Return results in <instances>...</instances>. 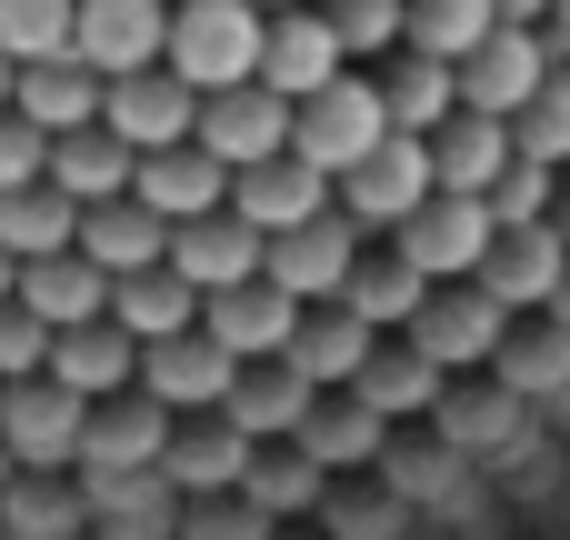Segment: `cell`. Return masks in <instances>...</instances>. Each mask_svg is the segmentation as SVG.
Listing matches in <instances>:
<instances>
[{"label": "cell", "instance_id": "6da1fadb", "mask_svg": "<svg viewBox=\"0 0 570 540\" xmlns=\"http://www.w3.org/2000/svg\"><path fill=\"white\" fill-rule=\"evenodd\" d=\"M261 60H271V20H261L250 0H180V20H170V70H180L200 100L250 90Z\"/></svg>", "mask_w": 570, "mask_h": 540}, {"label": "cell", "instance_id": "7a4b0ae2", "mask_svg": "<svg viewBox=\"0 0 570 540\" xmlns=\"http://www.w3.org/2000/svg\"><path fill=\"white\" fill-rule=\"evenodd\" d=\"M401 130H391V100H381V80L371 70H351V80H331L321 100H301V160L311 170H331V180H351L361 160H381Z\"/></svg>", "mask_w": 570, "mask_h": 540}, {"label": "cell", "instance_id": "3957f363", "mask_svg": "<svg viewBox=\"0 0 570 540\" xmlns=\"http://www.w3.org/2000/svg\"><path fill=\"white\" fill-rule=\"evenodd\" d=\"M0 441H10L20 471H80V451H90V401L60 391L50 371H40V381H10V391H0Z\"/></svg>", "mask_w": 570, "mask_h": 540}, {"label": "cell", "instance_id": "277c9868", "mask_svg": "<svg viewBox=\"0 0 570 540\" xmlns=\"http://www.w3.org/2000/svg\"><path fill=\"white\" fill-rule=\"evenodd\" d=\"M431 291H451V281H481L491 271V251H501V220H491V200H461V190H441L401 240H391Z\"/></svg>", "mask_w": 570, "mask_h": 540}, {"label": "cell", "instance_id": "5b68a950", "mask_svg": "<svg viewBox=\"0 0 570 540\" xmlns=\"http://www.w3.org/2000/svg\"><path fill=\"white\" fill-rule=\"evenodd\" d=\"M511 331H521V321H511V311H501L481 281H451V291H431V311L411 321V341H421V351H431L451 381H481V371L511 351Z\"/></svg>", "mask_w": 570, "mask_h": 540}, {"label": "cell", "instance_id": "8992f818", "mask_svg": "<svg viewBox=\"0 0 570 540\" xmlns=\"http://www.w3.org/2000/svg\"><path fill=\"white\" fill-rule=\"evenodd\" d=\"M431 200H441V160H431V140H391L381 160H361V170L341 180V210H351L361 230H381V240H401Z\"/></svg>", "mask_w": 570, "mask_h": 540}, {"label": "cell", "instance_id": "52a82bcc", "mask_svg": "<svg viewBox=\"0 0 570 540\" xmlns=\"http://www.w3.org/2000/svg\"><path fill=\"white\" fill-rule=\"evenodd\" d=\"M381 481H391V501H411L421 521H481L501 491L441 441V431H421V441H391V461H381Z\"/></svg>", "mask_w": 570, "mask_h": 540}, {"label": "cell", "instance_id": "ba28073f", "mask_svg": "<svg viewBox=\"0 0 570 540\" xmlns=\"http://www.w3.org/2000/svg\"><path fill=\"white\" fill-rule=\"evenodd\" d=\"M291 140H301V100H281L271 80H250V90H220V100H200V150H210V160H230V170L291 160Z\"/></svg>", "mask_w": 570, "mask_h": 540}, {"label": "cell", "instance_id": "9c48e42d", "mask_svg": "<svg viewBox=\"0 0 570 540\" xmlns=\"http://www.w3.org/2000/svg\"><path fill=\"white\" fill-rule=\"evenodd\" d=\"M361 251H371V230L351 220V210H321L311 230H291V240H271V281L301 301V311H331L341 291H351V271H361Z\"/></svg>", "mask_w": 570, "mask_h": 540}, {"label": "cell", "instance_id": "30bf717a", "mask_svg": "<svg viewBox=\"0 0 570 540\" xmlns=\"http://www.w3.org/2000/svg\"><path fill=\"white\" fill-rule=\"evenodd\" d=\"M240 371H250V361H230V351H220L210 331H190V341H160V351H140V391H150L160 411H180V421H210V411H230Z\"/></svg>", "mask_w": 570, "mask_h": 540}, {"label": "cell", "instance_id": "8fae6325", "mask_svg": "<svg viewBox=\"0 0 570 540\" xmlns=\"http://www.w3.org/2000/svg\"><path fill=\"white\" fill-rule=\"evenodd\" d=\"M170 441H180V411H160L150 391H130V401H100V411H90L80 481H140V471H160V461H170Z\"/></svg>", "mask_w": 570, "mask_h": 540}, {"label": "cell", "instance_id": "7c38bea8", "mask_svg": "<svg viewBox=\"0 0 570 540\" xmlns=\"http://www.w3.org/2000/svg\"><path fill=\"white\" fill-rule=\"evenodd\" d=\"M261 451H271V441H250L230 411H210V421H180V441H170L160 481H170L180 501H230V491H250Z\"/></svg>", "mask_w": 570, "mask_h": 540}, {"label": "cell", "instance_id": "4fadbf2b", "mask_svg": "<svg viewBox=\"0 0 570 540\" xmlns=\"http://www.w3.org/2000/svg\"><path fill=\"white\" fill-rule=\"evenodd\" d=\"M140 160L150 150H180V140H200V90L160 60V70H130V80H110V110H100Z\"/></svg>", "mask_w": 570, "mask_h": 540}, {"label": "cell", "instance_id": "5bb4252c", "mask_svg": "<svg viewBox=\"0 0 570 540\" xmlns=\"http://www.w3.org/2000/svg\"><path fill=\"white\" fill-rule=\"evenodd\" d=\"M170 0H80V60L100 80H130V70H160L170 60Z\"/></svg>", "mask_w": 570, "mask_h": 540}, {"label": "cell", "instance_id": "9a60e30c", "mask_svg": "<svg viewBox=\"0 0 570 540\" xmlns=\"http://www.w3.org/2000/svg\"><path fill=\"white\" fill-rule=\"evenodd\" d=\"M230 210H240L261 240H291V230H311L321 210H341V180H331V170H311V160L291 150V160H261V170H240Z\"/></svg>", "mask_w": 570, "mask_h": 540}, {"label": "cell", "instance_id": "2e32d148", "mask_svg": "<svg viewBox=\"0 0 570 540\" xmlns=\"http://www.w3.org/2000/svg\"><path fill=\"white\" fill-rule=\"evenodd\" d=\"M170 271H180L200 301H220V291H240V281H271V240H261L240 210H210V220L170 230Z\"/></svg>", "mask_w": 570, "mask_h": 540}, {"label": "cell", "instance_id": "e0dca14e", "mask_svg": "<svg viewBox=\"0 0 570 540\" xmlns=\"http://www.w3.org/2000/svg\"><path fill=\"white\" fill-rule=\"evenodd\" d=\"M561 80V60H551V40L541 30H501L471 70H461V110H491V120H521L541 90Z\"/></svg>", "mask_w": 570, "mask_h": 540}, {"label": "cell", "instance_id": "ac0fdd59", "mask_svg": "<svg viewBox=\"0 0 570 540\" xmlns=\"http://www.w3.org/2000/svg\"><path fill=\"white\" fill-rule=\"evenodd\" d=\"M301 321H311V311H301L281 281H240V291H220V301L200 311V331H210L230 361H291Z\"/></svg>", "mask_w": 570, "mask_h": 540}, {"label": "cell", "instance_id": "d6986e66", "mask_svg": "<svg viewBox=\"0 0 570 540\" xmlns=\"http://www.w3.org/2000/svg\"><path fill=\"white\" fill-rule=\"evenodd\" d=\"M561 281H570V240L561 230H501V251H491V271H481V291H491L511 321H551V311H561Z\"/></svg>", "mask_w": 570, "mask_h": 540}, {"label": "cell", "instance_id": "ffe728a7", "mask_svg": "<svg viewBox=\"0 0 570 540\" xmlns=\"http://www.w3.org/2000/svg\"><path fill=\"white\" fill-rule=\"evenodd\" d=\"M230 190H240V170H230V160H210L200 140H180V150H150V160H140V190H130V200H150L170 230H190V220L230 210Z\"/></svg>", "mask_w": 570, "mask_h": 540}, {"label": "cell", "instance_id": "44dd1931", "mask_svg": "<svg viewBox=\"0 0 570 540\" xmlns=\"http://www.w3.org/2000/svg\"><path fill=\"white\" fill-rule=\"evenodd\" d=\"M261 80H271L281 100H321L331 80H351V50H341L331 10H281V20H271V60H261Z\"/></svg>", "mask_w": 570, "mask_h": 540}, {"label": "cell", "instance_id": "7402d4cb", "mask_svg": "<svg viewBox=\"0 0 570 540\" xmlns=\"http://www.w3.org/2000/svg\"><path fill=\"white\" fill-rule=\"evenodd\" d=\"M100 110H110V80L70 50V60H30L20 70V120L30 130H50V140H70V130H100Z\"/></svg>", "mask_w": 570, "mask_h": 540}, {"label": "cell", "instance_id": "603a6c76", "mask_svg": "<svg viewBox=\"0 0 570 540\" xmlns=\"http://www.w3.org/2000/svg\"><path fill=\"white\" fill-rule=\"evenodd\" d=\"M110 301H120V281H110L100 261H80V251L20 271V311L50 321V331H90V321H110Z\"/></svg>", "mask_w": 570, "mask_h": 540}, {"label": "cell", "instance_id": "cb8c5ba5", "mask_svg": "<svg viewBox=\"0 0 570 540\" xmlns=\"http://www.w3.org/2000/svg\"><path fill=\"white\" fill-rule=\"evenodd\" d=\"M50 381H60V391H80L90 411H100V401H130V391H140V341H130L120 321L60 331V351H50Z\"/></svg>", "mask_w": 570, "mask_h": 540}, {"label": "cell", "instance_id": "d4e9b609", "mask_svg": "<svg viewBox=\"0 0 570 540\" xmlns=\"http://www.w3.org/2000/svg\"><path fill=\"white\" fill-rule=\"evenodd\" d=\"M351 391H361L381 421H441V401H451V371H441V361H431V351L401 331V341H381V351H371V371H361Z\"/></svg>", "mask_w": 570, "mask_h": 540}, {"label": "cell", "instance_id": "484cf974", "mask_svg": "<svg viewBox=\"0 0 570 540\" xmlns=\"http://www.w3.org/2000/svg\"><path fill=\"white\" fill-rule=\"evenodd\" d=\"M381 100H391V130L401 140H441L461 120V70L431 60V50H401V60H381Z\"/></svg>", "mask_w": 570, "mask_h": 540}, {"label": "cell", "instance_id": "4316f807", "mask_svg": "<svg viewBox=\"0 0 570 540\" xmlns=\"http://www.w3.org/2000/svg\"><path fill=\"white\" fill-rule=\"evenodd\" d=\"M50 180L80 200V210H110V200H130L140 190V150L100 120V130H70V140H50Z\"/></svg>", "mask_w": 570, "mask_h": 540}, {"label": "cell", "instance_id": "83f0119b", "mask_svg": "<svg viewBox=\"0 0 570 540\" xmlns=\"http://www.w3.org/2000/svg\"><path fill=\"white\" fill-rule=\"evenodd\" d=\"M80 261H100L110 281H140V271H170V220L150 200H110L80 220Z\"/></svg>", "mask_w": 570, "mask_h": 540}, {"label": "cell", "instance_id": "f1b7e54d", "mask_svg": "<svg viewBox=\"0 0 570 540\" xmlns=\"http://www.w3.org/2000/svg\"><path fill=\"white\" fill-rule=\"evenodd\" d=\"M431 160H441V190H461V200H491V190H501V170L521 160V140H511V120H491V110H461V120L431 140Z\"/></svg>", "mask_w": 570, "mask_h": 540}, {"label": "cell", "instance_id": "f546056e", "mask_svg": "<svg viewBox=\"0 0 570 540\" xmlns=\"http://www.w3.org/2000/svg\"><path fill=\"white\" fill-rule=\"evenodd\" d=\"M371 351H381V331H371L361 311H341V301H331V311H311V321H301L291 371H301L311 391H351V381L371 371Z\"/></svg>", "mask_w": 570, "mask_h": 540}, {"label": "cell", "instance_id": "4dcf8cb0", "mask_svg": "<svg viewBox=\"0 0 570 540\" xmlns=\"http://www.w3.org/2000/svg\"><path fill=\"white\" fill-rule=\"evenodd\" d=\"M321 401H331V391H311L291 361H250V371H240V391H230V421H240L250 441H301Z\"/></svg>", "mask_w": 570, "mask_h": 540}, {"label": "cell", "instance_id": "1f68e13d", "mask_svg": "<svg viewBox=\"0 0 570 540\" xmlns=\"http://www.w3.org/2000/svg\"><path fill=\"white\" fill-rule=\"evenodd\" d=\"M301 451H311V461H321L331 481H341V471H381V461H391V421H381V411H371L361 391H331V401L311 411Z\"/></svg>", "mask_w": 570, "mask_h": 540}, {"label": "cell", "instance_id": "d6a6232c", "mask_svg": "<svg viewBox=\"0 0 570 540\" xmlns=\"http://www.w3.org/2000/svg\"><path fill=\"white\" fill-rule=\"evenodd\" d=\"M190 521V501L160 481V471H140V481H90V540H180Z\"/></svg>", "mask_w": 570, "mask_h": 540}, {"label": "cell", "instance_id": "836d02e7", "mask_svg": "<svg viewBox=\"0 0 570 540\" xmlns=\"http://www.w3.org/2000/svg\"><path fill=\"white\" fill-rule=\"evenodd\" d=\"M80 220H90V210H80L60 180L10 190V200H0V251H10L20 271H30V261H60V251H80Z\"/></svg>", "mask_w": 570, "mask_h": 540}, {"label": "cell", "instance_id": "e575fe53", "mask_svg": "<svg viewBox=\"0 0 570 540\" xmlns=\"http://www.w3.org/2000/svg\"><path fill=\"white\" fill-rule=\"evenodd\" d=\"M0 521L20 540H90V481L80 471H20L10 501H0Z\"/></svg>", "mask_w": 570, "mask_h": 540}, {"label": "cell", "instance_id": "d590c367", "mask_svg": "<svg viewBox=\"0 0 570 540\" xmlns=\"http://www.w3.org/2000/svg\"><path fill=\"white\" fill-rule=\"evenodd\" d=\"M341 311H361L381 341H401V331L431 311V281H421L401 251H361V271H351V291H341Z\"/></svg>", "mask_w": 570, "mask_h": 540}, {"label": "cell", "instance_id": "8d00e7d4", "mask_svg": "<svg viewBox=\"0 0 570 540\" xmlns=\"http://www.w3.org/2000/svg\"><path fill=\"white\" fill-rule=\"evenodd\" d=\"M200 311H210V301H200L180 271H140V281H120V301H110V321H120L140 351H160V341H190V331H200Z\"/></svg>", "mask_w": 570, "mask_h": 540}, {"label": "cell", "instance_id": "74e56055", "mask_svg": "<svg viewBox=\"0 0 570 540\" xmlns=\"http://www.w3.org/2000/svg\"><path fill=\"white\" fill-rule=\"evenodd\" d=\"M491 381L521 391L531 411H561V401H570V331H561V321H521L511 351L491 361Z\"/></svg>", "mask_w": 570, "mask_h": 540}, {"label": "cell", "instance_id": "f35d334b", "mask_svg": "<svg viewBox=\"0 0 570 540\" xmlns=\"http://www.w3.org/2000/svg\"><path fill=\"white\" fill-rule=\"evenodd\" d=\"M240 501H261V511H271L281 531H291V521H321V511H331V471H321V461H311L301 441H271Z\"/></svg>", "mask_w": 570, "mask_h": 540}, {"label": "cell", "instance_id": "ab89813d", "mask_svg": "<svg viewBox=\"0 0 570 540\" xmlns=\"http://www.w3.org/2000/svg\"><path fill=\"white\" fill-rule=\"evenodd\" d=\"M491 40H501V0H411V50L471 70Z\"/></svg>", "mask_w": 570, "mask_h": 540}, {"label": "cell", "instance_id": "60d3db41", "mask_svg": "<svg viewBox=\"0 0 570 540\" xmlns=\"http://www.w3.org/2000/svg\"><path fill=\"white\" fill-rule=\"evenodd\" d=\"M0 50L30 60H70L80 50V0H0Z\"/></svg>", "mask_w": 570, "mask_h": 540}, {"label": "cell", "instance_id": "b9f144b4", "mask_svg": "<svg viewBox=\"0 0 570 540\" xmlns=\"http://www.w3.org/2000/svg\"><path fill=\"white\" fill-rule=\"evenodd\" d=\"M331 30L351 60H401L411 50V0H331Z\"/></svg>", "mask_w": 570, "mask_h": 540}, {"label": "cell", "instance_id": "7bdbcfd3", "mask_svg": "<svg viewBox=\"0 0 570 540\" xmlns=\"http://www.w3.org/2000/svg\"><path fill=\"white\" fill-rule=\"evenodd\" d=\"M561 170H551V160H511V170H501V190H491V220H501V230H551V220H561Z\"/></svg>", "mask_w": 570, "mask_h": 540}, {"label": "cell", "instance_id": "ee69618b", "mask_svg": "<svg viewBox=\"0 0 570 540\" xmlns=\"http://www.w3.org/2000/svg\"><path fill=\"white\" fill-rule=\"evenodd\" d=\"M511 140H521V160H551V170H570V70L511 120Z\"/></svg>", "mask_w": 570, "mask_h": 540}, {"label": "cell", "instance_id": "f6af8a7d", "mask_svg": "<svg viewBox=\"0 0 570 540\" xmlns=\"http://www.w3.org/2000/svg\"><path fill=\"white\" fill-rule=\"evenodd\" d=\"M50 351H60V331H50V321H30V311L10 301V311H0V391H10V381H40V371H50Z\"/></svg>", "mask_w": 570, "mask_h": 540}, {"label": "cell", "instance_id": "bcb514c9", "mask_svg": "<svg viewBox=\"0 0 570 540\" xmlns=\"http://www.w3.org/2000/svg\"><path fill=\"white\" fill-rule=\"evenodd\" d=\"M50 180V130H30L20 110H0V200Z\"/></svg>", "mask_w": 570, "mask_h": 540}, {"label": "cell", "instance_id": "7dc6e473", "mask_svg": "<svg viewBox=\"0 0 570 540\" xmlns=\"http://www.w3.org/2000/svg\"><path fill=\"white\" fill-rule=\"evenodd\" d=\"M180 540H281V521L261 511V501H190V521H180Z\"/></svg>", "mask_w": 570, "mask_h": 540}, {"label": "cell", "instance_id": "c3c4849f", "mask_svg": "<svg viewBox=\"0 0 570 540\" xmlns=\"http://www.w3.org/2000/svg\"><path fill=\"white\" fill-rule=\"evenodd\" d=\"M321 531L331 540H411V501H331Z\"/></svg>", "mask_w": 570, "mask_h": 540}, {"label": "cell", "instance_id": "681fc988", "mask_svg": "<svg viewBox=\"0 0 570 540\" xmlns=\"http://www.w3.org/2000/svg\"><path fill=\"white\" fill-rule=\"evenodd\" d=\"M561 0H501V30H551Z\"/></svg>", "mask_w": 570, "mask_h": 540}, {"label": "cell", "instance_id": "f907efd6", "mask_svg": "<svg viewBox=\"0 0 570 540\" xmlns=\"http://www.w3.org/2000/svg\"><path fill=\"white\" fill-rule=\"evenodd\" d=\"M0 110H20V60L0 50Z\"/></svg>", "mask_w": 570, "mask_h": 540}, {"label": "cell", "instance_id": "816d5d0a", "mask_svg": "<svg viewBox=\"0 0 570 540\" xmlns=\"http://www.w3.org/2000/svg\"><path fill=\"white\" fill-rule=\"evenodd\" d=\"M10 301H20V261L0 251V311H10Z\"/></svg>", "mask_w": 570, "mask_h": 540}, {"label": "cell", "instance_id": "f5cc1de1", "mask_svg": "<svg viewBox=\"0 0 570 540\" xmlns=\"http://www.w3.org/2000/svg\"><path fill=\"white\" fill-rule=\"evenodd\" d=\"M10 481H20V461H10V441H0V501H10Z\"/></svg>", "mask_w": 570, "mask_h": 540}, {"label": "cell", "instance_id": "db71d44e", "mask_svg": "<svg viewBox=\"0 0 570 540\" xmlns=\"http://www.w3.org/2000/svg\"><path fill=\"white\" fill-rule=\"evenodd\" d=\"M551 230H561V240H570V190H561V220H551Z\"/></svg>", "mask_w": 570, "mask_h": 540}, {"label": "cell", "instance_id": "11a10c76", "mask_svg": "<svg viewBox=\"0 0 570 540\" xmlns=\"http://www.w3.org/2000/svg\"><path fill=\"white\" fill-rule=\"evenodd\" d=\"M551 321H561V331H570V281H561V311H551Z\"/></svg>", "mask_w": 570, "mask_h": 540}, {"label": "cell", "instance_id": "9f6ffc18", "mask_svg": "<svg viewBox=\"0 0 570 540\" xmlns=\"http://www.w3.org/2000/svg\"><path fill=\"white\" fill-rule=\"evenodd\" d=\"M551 30H570V0H561V20H551Z\"/></svg>", "mask_w": 570, "mask_h": 540}, {"label": "cell", "instance_id": "6f0895ef", "mask_svg": "<svg viewBox=\"0 0 570 540\" xmlns=\"http://www.w3.org/2000/svg\"><path fill=\"white\" fill-rule=\"evenodd\" d=\"M0 540H20V531H10V521H0Z\"/></svg>", "mask_w": 570, "mask_h": 540}, {"label": "cell", "instance_id": "680465c9", "mask_svg": "<svg viewBox=\"0 0 570 540\" xmlns=\"http://www.w3.org/2000/svg\"><path fill=\"white\" fill-rule=\"evenodd\" d=\"M321 10H331V0H321Z\"/></svg>", "mask_w": 570, "mask_h": 540}]
</instances>
